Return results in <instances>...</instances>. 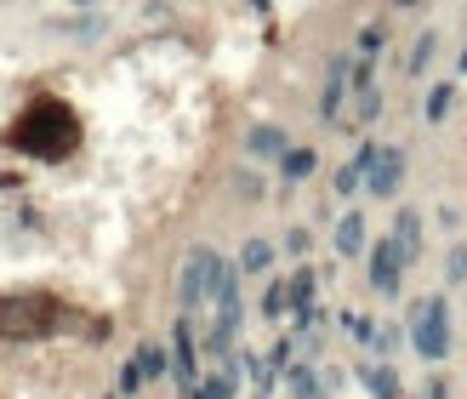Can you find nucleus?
<instances>
[{"mask_svg": "<svg viewBox=\"0 0 467 399\" xmlns=\"http://www.w3.org/2000/svg\"><path fill=\"white\" fill-rule=\"evenodd\" d=\"M12 143L35 149V154H68V143H75V121L63 114V103H35L29 121L12 131Z\"/></svg>", "mask_w": 467, "mask_h": 399, "instance_id": "nucleus-1", "label": "nucleus"}, {"mask_svg": "<svg viewBox=\"0 0 467 399\" xmlns=\"http://www.w3.org/2000/svg\"><path fill=\"white\" fill-rule=\"evenodd\" d=\"M410 342H416L422 360H445L451 354V309H445V297H422L410 309Z\"/></svg>", "mask_w": 467, "mask_h": 399, "instance_id": "nucleus-2", "label": "nucleus"}, {"mask_svg": "<svg viewBox=\"0 0 467 399\" xmlns=\"http://www.w3.org/2000/svg\"><path fill=\"white\" fill-rule=\"evenodd\" d=\"M217 279H223V257L212 246H194L189 263H182V286H177L182 309H200L205 297H217Z\"/></svg>", "mask_w": 467, "mask_h": 399, "instance_id": "nucleus-3", "label": "nucleus"}, {"mask_svg": "<svg viewBox=\"0 0 467 399\" xmlns=\"http://www.w3.org/2000/svg\"><path fill=\"white\" fill-rule=\"evenodd\" d=\"M40 320H57V309H52V302H40V297H23V302H12V297H0V331L35 337V331H46Z\"/></svg>", "mask_w": 467, "mask_h": 399, "instance_id": "nucleus-4", "label": "nucleus"}, {"mask_svg": "<svg viewBox=\"0 0 467 399\" xmlns=\"http://www.w3.org/2000/svg\"><path fill=\"white\" fill-rule=\"evenodd\" d=\"M400 177H405V154L400 149H377V154H370V172H365V189L370 194H393V189H400Z\"/></svg>", "mask_w": 467, "mask_h": 399, "instance_id": "nucleus-5", "label": "nucleus"}, {"mask_svg": "<svg viewBox=\"0 0 467 399\" xmlns=\"http://www.w3.org/2000/svg\"><path fill=\"white\" fill-rule=\"evenodd\" d=\"M400 268H405V257H400V246H393V240H382L377 251H370V286H377L382 297L400 291Z\"/></svg>", "mask_w": 467, "mask_h": 399, "instance_id": "nucleus-6", "label": "nucleus"}, {"mask_svg": "<svg viewBox=\"0 0 467 399\" xmlns=\"http://www.w3.org/2000/svg\"><path fill=\"white\" fill-rule=\"evenodd\" d=\"M393 246H400L405 263L422 257V217H416V211H400V223H393Z\"/></svg>", "mask_w": 467, "mask_h": 399, "instance_id": "nucleus-7", "label": "nucleus"}, {"mask_svg": "<svg viewBox=\"0 0 467 399\" xmlns=\"http://www.w3.org/2000/svg\"><path fill=\"white\" fill-rule=\"evenodd\" d=\"M337 251L342 257H359L365 251V217H359V211H348V217L337 223Z\"/></svg>", "mask_w": 467, "mask_h": 399, "instance_id": "nucleus-8", "label": "nucleus"}, {"mask_svg": "<svg viewBox=\"0 0 467 399\" xmlns=\"http://www.w3.org/2000/svg\"><path fill=\"white\" fill-rule=\"evenodd\" d=\"M245 149H251V154H263V160H274V154H291V149H285V137H279L274 126H256V131L245 137Z\"/></svg>", "mask_w": 467, "mask_h": 399, "instance_id": "nucleus-9", "label": "nucleus"}, {"mask_svg": "<svg viewBox=\"0 0 467 399\" xmlns=\"http://www.w3.org/2000/svg\"><path fill=\"white\" fill-rule=\"evenodd\" d=\"M365 388L377 394V399H400V377H393L388 365H370V371H365Z\"/></svg>", "mask_w": 467, "mask_h": 399, "instance_id": "nucleus-10", "label": "nucleus"}, {"mask_svg": "<svg viewBox=\"0 0 467 399\" xmlns=\"http://www.w3.org/2000/svg\"><path fill=\"white\" fill-rule=\"evenodd\" d=\"M177 377L194 383V342H189V325H177Z\"/></svg>", "mask_w": 467, "mask_h": 399, "instance_id": "nucleus-11", "label": "nucleus"}, {"mask_svg": "<svg viewBox=\"0 0 467 399\" xmlns=\"http://www.w3.org/2000/svg\"><path fill=\"white\" fill-rule=\"evenodd\" d=\"M451 98H456L451 86H433V91H428V121H445V114H451Z\"/></svg>", "mask_w": 467, "mask_h": 399, "instance_id": "nucleus-12", "label": "nucleus"}, {"mask_svg": "<svg viewBox=\"0 0 467 399\" xmlns=\"http://www.w3.org/2000/svg\"><path fill=\"white\" fill-rule=\"evenodd\" d=\"M137 371H143V377H160V371H166V354H160V348L149 342L143 354H137Z\"/></svg>", "mask_w": 467, "mask_h": 399, "instance_id": "nucleus-13", "label": "nucleus"}, {"mask_svg": "<svg viewBox=\"0 0 467 399\" xmlns=\"http://www.w3.org/2000/svg\"><path fill=\"white\" fill-rule=\"evenodd\" d=\"M445 279H451V286H467V246H456V251H451V263H445Z\"/></svg>", "mask_w": 467, "mask_h": 399, "instance_id": "nucleus-14", "label": "nucleus"}, {"mask_svg": "<svg viewBox=\"0 0 467 399\" xmlns=\"http://www.w3.org/2000/svg\"><path fill=\"white\" fill-rule=\"evenodd\" d=\"M268 257H274V251H268L263 240H251V246H245V257H240V268H251V274H256V268H268Z\"/></svg>", "mask_w": 467, "mask_h": 399, "instance_id": "nucleus-15", "label": "nucleus"}, {"mask_svg": "<svg viewBox=\"0 0 467 399\" xmlns=\"http://www.w3.org/2000/svg\"><path fill=\"white\" fill-rule=\"evenodd\" d=\"M433 46H439V35L428 29V35H416V52H410V68H428V58H433Z\"/></svg>", "mask_w": 467, "mask_h": 399, "instance_id": "nucleus-16", "label": "nucleus"}, {"mask_svg": "<svg viewBox=\"0 0 467 399\" xmlns=\"http://www.w3.org/2000/svg\"><path fill=\"white\" fill-rule=\"evenodd\" d=\"M285 172H291V177H308V172H314V154H308V149H291V154H285Z\"/></svg>", "mask_w": 467, "mask_h": 399, "instance_id": "nucleus-17", "label": "nucleus"}, {"mask_svg": "<svg viewBox=\"0 0 467 399\" xmlns=\"http://www.w3.org/2000/svg\"><path fill=\"white\" fill-rule=\"evenodd\" d=\"M393 6H416V0H393Z\"/></svg>", "mask_w": 467, "mask_h": 399, "instance_id": "nucleus-18", "label": "nucleus"}, {"mask_svg": "<svg viewBox=\"0 0 467 399\" xmlns=\"http://www.w3.org/2000/svg\"><path fill=\"white\" fill-rule=\"evenodd\" d=\"M462 68H467V52H462Z\"/></svg>", "mask_w": 467, "mask_h": 399, "instance_id": "nucleus-19", "label": "nucleus"}]
</instances>
